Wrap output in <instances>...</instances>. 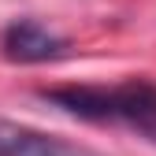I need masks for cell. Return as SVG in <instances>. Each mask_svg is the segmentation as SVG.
<instances>
[{
  "label": "cell",
  "mask_w": 156,
  "mask_h": 156,
  "mask_svg": "<svg viewBox=\"0 0 156 156\" xmlns=\"http://www.w3.org/2000/svg\"><path fill=\"white\" fill-rule=\"evenodd\" d=\"M0 156H101V152L67 141L60 134H45L26 123L0 119Z\"/></svg>",
  "instance_id": "3"
},
{
  "label": "cell",
  "mask_w": 156,
  "mask_h": 156,
  "mask_svg": "<svg viewBox=\"0 0 156 156\" xmlns=\"http://www.w3.org/2000/svg\"><path fill=\"white\" fill-rule=\"evenodd\" d=\"M67 37H60L56 30H48L45 23L37 19H19L4 30L0 37V48H4L8 60L15 63H48V60H60L67 52Z\"/></svg>",
  "instance_id": "2"
},
{
  "label": "cell",
  "mask_w": 156,
  "mask_h": 156,
  "mask_svg": "<svg viewBox=\"0 0 156 156\" xmlns=\"http://www.w3.org/2000/svg\"><path fill=\"white\" fill-rule=\"evenodd\" d=\"M41 101L86 123H119L156 141V86L130 78L123 86H56L41 89Z\"/></svg>",
  "instance_id": "1"
}]
</instances>
